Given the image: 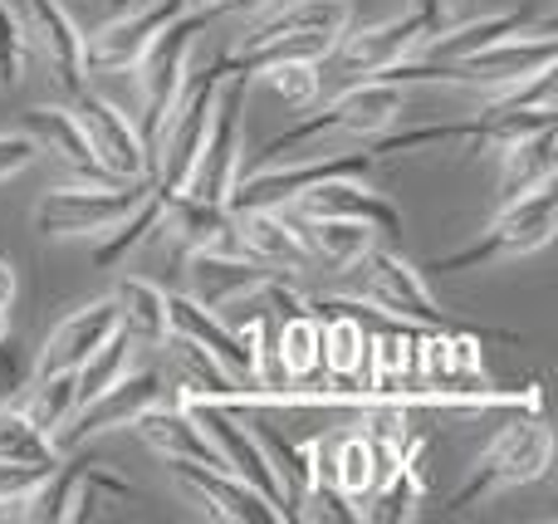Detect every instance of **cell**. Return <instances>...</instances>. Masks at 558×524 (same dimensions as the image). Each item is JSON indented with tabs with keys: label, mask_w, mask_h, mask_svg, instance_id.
Returning <instances> with one entry per match:
<instances>
[{
	"label": "cell",
	"mask_w": 558,
	"mask_h": 524,
	"mask_svg": "<svg viewBox=\"0 0 558 524\" xmlns=\"http://www.w3.org/2000/svg\"><path fill=\"white\" fill-rule=\"evenodd\" d=\"M426 35H432V25H426L416 10L383 20V25H367V29H357V35L343 29V35L328 45V54L314 64L318 94H324V88H348V84H363V78H377L383 69L412 59Z\"/></svg>",
	"instance_id": "5b68a950"
},
{
	"label": "cell",
	"mask_w": 558,
	"mask_h": 524,
	"mask_svg": "<svg viewBox=\"0 0 558 524\" xmlns=\"http://www.w3.org/2000/svg\"><path fill=\"white\" fill-rule=\"evenodd\" d=\"M530 20H534V10H505V15H485V20H471V25H456V29L441 25L436 35H426L422 45H416V54L446 64V59H461V54H475V49H485L490 39L520 35V29H530Z\"/></svg>",
	"instance_id": "4316f807"
},
{
	"label": "cell",
	"mask_w": 558,
	"mask_h": 524,
	"mask_svg": "<svg viewBox=\"0 0 558 524\" xmlns=\"http://www.w3.org/2000/svg\"><path fill=\"white\" fill-rule=\"evenodd\" d=\"M314 451V476L328 480V486L338 490V496H348L353 505H363L367 496H373V486L383 480V461H377V447L367 441V431H343V437H333L324 447H308Z\"/></svg>",
	"instance_id": "ffe728a7"
},
{
	"label": "cell",
	"mask_w": 558,
	"mask_h": 524,
	"mask_svg": "<svg viewBox=\"0 0 558 524\" xmlns=\"http://www.w3.org/2000/svg\"><path fill=\"white\" fill-rule=\"evenodd\" d=\"M221 78H226L221 59H211L206 69L186 74L172 113L162 118V133H157V147H153V167H147L153 186L162 196H177L186 186V176H192L196 153H202V143H206V127H211V103H216Z\"/></svg>",
	"instance_id": "277c9868"
},
{
	"label": "cell",
	"mask_w": 558,
	"mask_h": 524,
	"mask_svg": "<svg viewBox=\"0 0 558 524\" xmlns=\"http://www.w3.org/2000/svg\"><path fill=\"white\" fill-rule=\"evenodd\" d=\"M167 398V382H162V373H123L118 382H108L98 398H88V402H78L74 412L64 417V427L54 431V451L59 456H69V451H78V447H88L94 437H104V431H118V427H133V417L137 412H147L153 402H162Z\"/></svg>",
	"instance_id": "9c48e42d"
},
{
	"label": "cell",
	"mask_w": 558,
	"mask_h": 524,
	"mask_svg": "<svg viewBox=\"0 0 558 524\" xmlns=\"http://www.w3.org/2000/svg\"><path fill=\"white\" fill-rule=\"evenodd\" d=\"M0 461H39V466H54L59 451H54V441H49V431L39 427L25 407L0 402Z\"/></svg>",
	"instance_id": "4dcf8cb0"
},
{
	"label": "cell",
	"mask_w": 558,
	"mask_h": 524,
	"mask_svg": "<svg viewBox=\"0 0 558 524\" xmlns=\"http://www.w3.org/2000/svg\"><path fill=\"white\" fill-rule=\"evenodd\" d=\"M5 333H10V309H0V343H5Z\"/></svg>",
	"instance_id": "8d00e7d4"
},
{
	"label": "cell",
	"mask_w": 558,
	"mask_h": 524,
	"mask_svg": "<svg viewBox=\"0 0 558 524\" xmlns=\"http://www.w3.org/2000/svg\"><path fill=\"white\" fill-rule=\"evenodd\" d=\"M113 304H118V329H123L137 349L167 343V294L157 290L153 280H137V275L118 280Z\"/></svg>",
	"instance_id": "83f0119b"
},
{
	"label": "cell",
	"mask_w": 558,
	"mask_h": 524,
	"mask_svg": "<svg viewBox=\"0 0 558 524\" xmlns=\"http://www.w3.org/2000/svg\"><path fill=\"white\" fill-rule=\"evenodd\" d=\"M157 231H172L186 255L192 251H226V255L241 251L231 206L226 202H196V196H186V192L167 196V211H162V226H157Z\"/></svg>",
	"instance_id": "cb8c5ba5"
},
{
	"label": "cell",
	"mask_w": 558,
	"mask_h": 524,
	"mask_svg": "<svg viewBox=\"0 0 558 524\" xmlns=\"http://www.w3.org/2000/svg\"><path fill=\"white\" fill-rule=\"evenodd\" d=\"M554 176V127L520 137V143L500 147V196H524Z\"/></svg>",
	"instance_id": "f1b7e54d"
},
{
	"label": "cell",
	"mask_w": 558,
	"mask_h": 524,
	"mask_svg": "<svg viewBox=\"0 0 558 524\" xmlns=\"http://www.w3.org/2000/svg\"><path fill=\"white\" fill-rule=\"evenodd\" d=\"M113 329H118L113 294H108V300L84 304V309H74L69 319H59L54 329H49L45 343H39L29 378H59V373H78V363H84L88 353L104 349V343L113 339Z\"/></svg>",
	"instance_id": "5bb4252c"
},
{
	"label": "cell",
	"mask_w": 558,
	"mask_h": 524,
	"mask_svg": "<svg viewBox=\"0 0 558 524\" xmlns=\"http://www.w3.org/2000/svg\"><path fill=\"white\" fill-rule=\"evenodd\" d=\"M192 5L202 0H137V5L118 10V20H108L94 39H84V69H133L157 29L172 25Z\"/></svg>",
	"instance_id": "7c38bea8"
},
{
	"label": "cell",
	"mask_w": 558,
	"mask_h": 524,
	"mask_svg": "<svg viewBox=\"0 0 558 524\" xmlns=\"http://www.w3.org/2000/svg\"><path fill=\"white\" fill-rule=\"evenodd\" d=\"M402 113V88L397 84H383V78H363V84H348L338 88L333 98H328L318 113H304L299 123H289L284 133H275L270 143H265L260 162H279V157H299L308 143H318V137L328 133H348V137H377L392 118ZM245 172V167H241Z\"/></svg>",
	"instance_id": "6da1fadb"
},
{
	"label": "cell",
	"mask_w": 558,
	"mask_h": 524,
	"mask_svg": "<svg viewBox=\"0 0 558 524\" xmlns=\"http://www.w3.org/2000/svg\"><path fill=\"white\" fill-rule=\"evenodd\" d=\"M235 216V241H241L245 255L265 260L279 275H299L308 270V251L299 241V231L289 226L284 206H251V211H231Z\"/></svg>",
	"instance_id": "44dd1931"
},
{
	"label": "cell",
	"mask_w": 558,
	"mask_h": 524,
	"mask_svg": "<svg viewBox=\"0 0 558 524\" xmlns=\"http://www.w3.org/2000/svg\"><path fill=\"white\" fill-rule=\"evenodd\" d=\"M147 192H153V176L54 186V192H45L35 202V231L45 235V241H64V235H108Z\"/></svg>",
	"instance_id": "8992f818"
},
{
	"label": "cell",
	"mask_w": 558,
	"mask_h": 524,
	"mask_svg": "<svg viewBox=\"0 0 558 524\" xmlns=\"http://www.w3.org/2000/svg\"><path fill=\"white\" fill-rule=\"evenodd\" d=\"M260 78L275 88L279 98H284L289 108H308L318 98V69H314V59H284V64L265 69Z\"/></svg>",
	"instance_id": "d6a6232c"
},
{
	"label": "cell",
	"mask_w": 558,
	"mask_h": 524,
	"mask_svg": "<svg viewBox=\"0 0 558 524\" xmlns=\"http://www.w3.org/2000/svg\"><path fill=\"white\" fill-rule=\"evenodd\" d=\"M20 69H25V20L0 0V84H15Z\"/></svg>",
	"instance_id": "836d02e7"
},
{
	"label": "cell",
	"mask_w": 558,
	"mask_h": 524,
	"mask_svg": "<svg viewBox=\"0 0 558 524\" xmlns=\"http://www.w3.org/2000/svg\"><path fill=\"white\" fill-rule=\"evenodd\" d=\"M241 113H245V78L226 74L216 88L211 103V127H206V143L196 153V167L186 176L182 192L196 202H226L231 182L241 172Z\"/></svg>",
	"instance_id": "ba28073f"
},
{
	"label": "cell",
	"mask_w": 558,
	"mask_h": 524,
	"mask_svg": "<svg viewBox=\"0 0 558 524\" xmlns=\"http://www.w3.org/2000/svg\"><path fill=\"white\" fill-rule=\"evenodd\" d=\"M554 226H558V182L549 176L544 186L524 196H510L505 211L490 221V231L481 241L461 245L451 255H436L426 270L432 275H461V270H475V265H490V260H514V255H530V251H544L554 241Z\"/></svg>",
	"instance_id": "7a4b0ae2"
},
{
	"label": "cell",
	"mask_w": 558,
	"mask_h": 524,
	"mask_svg": "<svg viewBox=\"0 0 558 524\" xmlns=\"http://www.w3.org/2000/svg\"><path fill=\"white\" fill-rule=\"evenodd\" d=\"M39 157V147L29 143L25 133H0V182H10L15 172H25Z\"/></svg>",
	"instance_id": "e575fe53"
},
{
	"label": "cell",
	"mask_w": 558,
	"mask_h": 524,
	"mask_svg": "<svg viewBox=\"0 0 558 524\" xmlns=\"http://www.w3.org/2000/svg\"><path fill=\"white\" fill-rule=\"evenodd\" d=\"M133 431L167 461H202V466H221L226 471L221 451L211 447V437L202 431V422L192 417V407H186L182 398H162V402H153L147 412H137Z\"/></svg>",
	"instance_id": "e0dca14e"
},
{
	"label": "cell",
	"mask_w": 558,
	"mask_h": 524,
	"mask_svg": "<svg viewBox=\"0 0 558 524\" xmlns=\"http://www.w3.org/2000/svg\"><path fill=\"white\" fill-rule=\"evenodd\" d=\"M186 275H192V300L202 304V309H226V304L255 294L265 280H275L279 270H270L265 260H255V255H245V251H235V255H226V251H192Z\"/></svg>",
	"instance_id": "2e32d148"
},
{
	"label": "cell",
	"mask_w": 558,
	"mask_h": 524,
	"mask_svg": "<svg viewBox=\"0 0 558 524\" xmlns=\"http://www.w3.org/2000/svg\"><path fill=\"white\" fill-rule=\"evenodd\" d=\"M29 417L54 437L64 427V417L74 412V373H59V378H29Z\"/></svg>",
	"instance_id": "1f68e13d"
},
{
	"label": "cell",
	"mask_w": 558,
	"mask_h": 524,
	"mask_svg": "<svg viewBox=\"0 0 558 524\" xmlns=\"http://www.w3.org/2000/svg\"><path fill=\"white\" fill-rule=\"evenodd\" d=\"M549 461H554V437H549L544 412H534V417H514L510 427L490 441V451L475 461V471L465 476V486L441 505V515H461V510H471L475 500L495 496V490L530 486V480H539L544 471H549Z\"/></svg>",
	"instance_id": "3957f363"
},
{
	"label": "cell",
	"mask_w": 558,
	"mask_h": 524,
	"mask_svg": "<svg viewBox=\"0 0 558 524\" xmlns=\"http://www.w3.org/2000/svg\"><path fill=\"white\" fill-rule=\"evenodd\" d=\"M167 471L177 476V486H186L216 520H231V524H275L279 510L251 480L231 476L221 466H202V461H167Z\"/></svg>",
	"instance_id": "9a60e30c"
},
{
	"label": "cell",
	"mask_w": 558,
	"mask_h": 524,
	"mask_svg": "<svg viewBox=\"0 0 558 524\" xmlns=\"http://www.w3.org/2000/svg\"><path fill=\"white\" fill-rule=\"evenodd\" d=\"M299 202V216H338V221H363L377 235H402V211L383 192L363 186V176H333V182L308 186Z\"/></svg>",
	"instance_id": "ac0fdd59"
},
{
	"label": "cell",
	"mask_w": 558,
	"mask_h": 524,
	"mask_svg": "<svg viewBox=\"0 0 558 524\" xmlns=\"http://www.w3.org/2000/svg\"><path fill=\"white\" fill-rule=\"evenodd\" d=\"M412 10L432 25V35H436V29L446 25V15H451V0H412Z\"/></svg>",
	"instance_id": "d590c367"
},
{
	"label": "cell",
	"mask_w": 558,
	"mask_h": 524,
	"mask_svg": "<svg viewBox=\"0 0 558 524\" xmlns=\"http://www.w3.org/2000/svg\"><path fill=\"white\" fill-rule=\"evenodd\" d=\"M69 113L84 127L88 147H94L98 167H104L108 176H147V147H143V137H137V123H128V113H118L94 88H78V94L69 98Z\"/></svg>",
	"instance_id": "4fadbf2b"
},
{
	"label": "cell",
	"mask_w": 558,
	"mask_h": 524,
	"mask_svg": "<svg viewBox=\"0 0 558 524\" xmlns=\"http://www.w3.org/2000/svg\"><path fill=\"white\" fill-rule=\"evenodd\" d=\"M20 20H25V49L39 54V64L49 69L59 94L74 98L78 88H88L84 35L69 20V10L59 0H20Z\"/></svg>",
	"instance_id": "8fae6325"
},
{
	"label": "cell",
	"mask_w": 558,
	"mask_h": 524,
	"mask_svg": "<svg viewBox=\"0 0 558 524\" xmlns=\"http://www.w3.org/2000/svg\"><path fill=\"white\" fill-rule=\"evenodd\" d=\"M167 333H182V339L202 343L211 358H221L235 378H255V343L251 333H235L216 319V309H202L186 294H167Z\"/></svg>",
	"instance_id": "d6986e66"
},
{
	"label": "cell",
	"mask_w": 558,
	"mask_h": 524,
	"mask_svg": "<svg viewBox=\"0 0 558 524\" xmlns=\"http://www.w3.org/2000/svg\"><path fill=\"white\" fill-rule=\"evenodd\" d=\"M172 339V373H177V398L182 402H192V398H206V402H241V398H251V388H241L235 382V373L226 368L221 358H211V353L202 349V343H192V339H182V333H167Z\"/></svg>",
	"instance_id": "d4e9b609"
},
{
	"label": "cell",
	"mask_w": 558,
	"mask_h": 524,
	"mask_svg": "<svg viewBox=\"0 0 558 524\" xmlns=\"http://www.w3.org/2000/svg\"><path fill=\"white\" fill-rule=\"evenodd\" d=\"M348 25H353V5H348V0H279V5L260 10V15L241 29V45H260V39H279V35L338 39Z\"/></svg>",
	"instance_id": "603a6c76"
},
{
	"label": "cell",
	"mask_w": 558,
	"mask_h": 524,
	"mask_svg": "<svg viewBox=\"0 0 558 524\" xmlns=\"http://www.w3.org/2000/svg\"><path fill=\"white\" fill-rule=\"evenodd\" d=\"M108 490V496H133L128 480H118L113 471L94 466V461H64L29 490L25 500L15 505V520H29V524H69V520H84L94 515V496Z\"/></svg>",
	"instance_id": "30bf717a"
},
{
	"label": "cell",
	"mask_w": 558,
	"mask_h": 524,
	"mask_svg": "<svg viewBox=\"0 0 558 524\" xmlns=\"http://www.w3.org/2000/svg\"><path fill=\"white\" fill-rule=\"evenodd\" d=\"M20 133H25L39 153L59 157L69 172L88 176V182H128V176H108L104 167H98L94 147H88L84 127L74 123L69 108H25V113H20Z\"/></svg>",
	"instance_id": "7402d4cb"
},
{
	"label": "cell",
	"mask_w": 558,
	"mask_h": 524,
	"mask_svg": "<svg viewBox=\"0 0 558 524\" xmlns=\"http://www.w3.org/2000/svg\"><path fill=\"white\" fill-rule=\"evenodd\" d=\"M353 270H357L353 275V294L357 300H367L373 309L392 314V319H402V324H416V329H461V324H451V314L432 300L422 270L407 265L402 255L367 245V251L353 260Z\"/></svg>",
	"instance_id": "52a82bcc"
},
{
	"label": "cell",
	"mask_w": 558,
	"mask_h": 524,
	"mask_svg": "<svg viewBox=\"0 0 558 524\" xmlns=\"http://www.w3.org/2000/svg\"><path fill=\"white\" fill-rule=\"evenodd\" d=\"M289 226L299 231V241H304L308 260H324V265H338V270H348V265L357 260V255L373 245V226L363 221H338V216H289Z\"/></svg>",
	"instance_id": "484cf974"
},
{
	"label": "cell",
	"mask_w": 558,
	"mask_h": 524,
	"mask_svg": "<svg viewBox=\"0 0 558 524\" xmlns=\"http://www.w3.org/2000/svg\"><path fill=\"white\" fill-rule=\"evenodd\" d=\"M318 343H324L318 314L299 309V314H289V319H279V363H284V373H289V398H294V388H308L314 373H324Z\"/></svg>",
	"instance_id": "f546056e"
},
{
	"label": "cell",
	"mask_w": 558,
	"mask_h": 524,
	"mask_svg": "<svg viewBox=\"0 0 558 524\" xmlns=\"http://www.w3.org/2000/svg\"><path fill=\"white\" fill-rule=\"evenodd\" d=\"M113 5H118V10H128V5H137V0H113Z\"/></svg>",
	"instance_id": "74e56055"
}]
</instances>
